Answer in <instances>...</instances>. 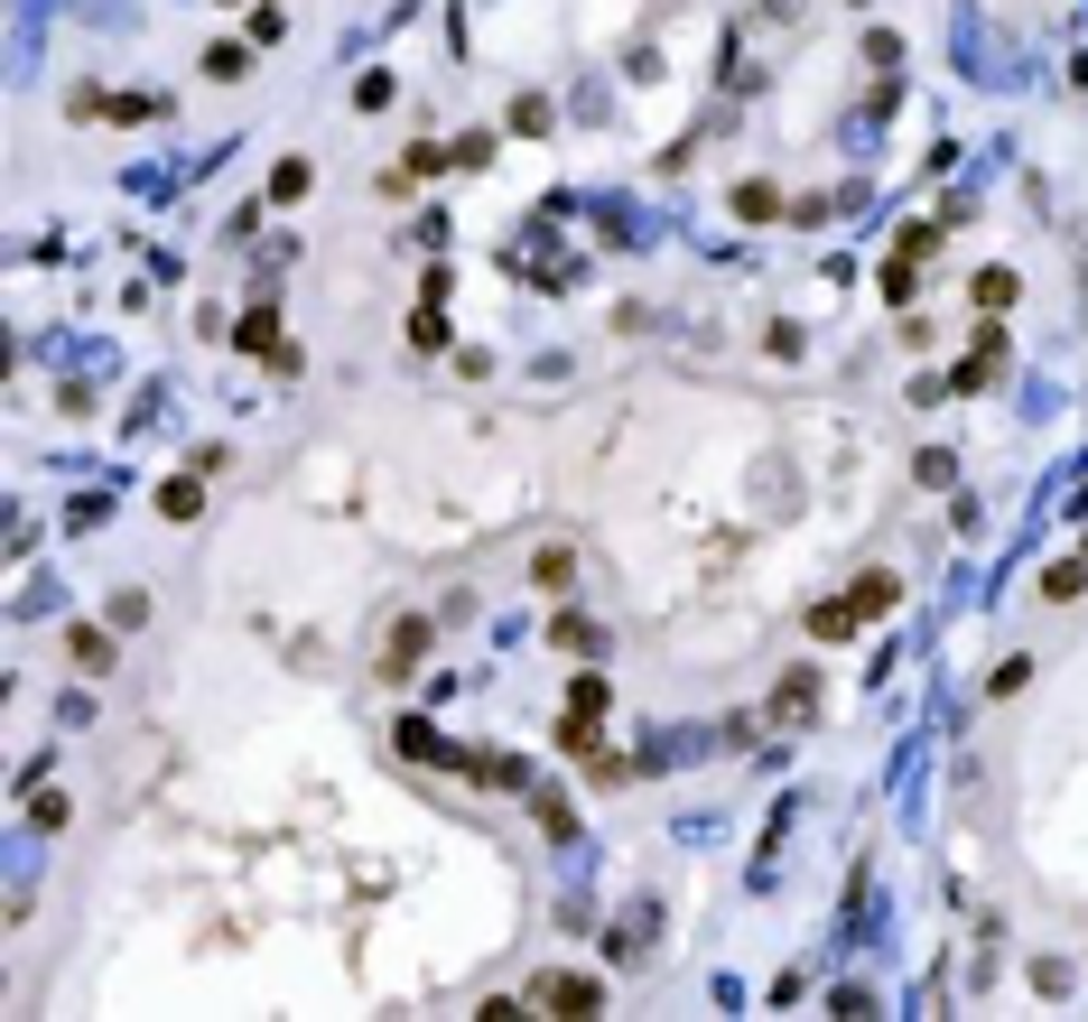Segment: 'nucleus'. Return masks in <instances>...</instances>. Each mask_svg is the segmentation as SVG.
<instances>
[{
  "mask_svg": "<svg viewBox=\"0 0 1088 1022\" xmlns=\"http://www.w3.org/2000/svg\"><path fill=\"white\" fill-rule=\"evenodd\" d=\"M847 614H857V623H874V614H893V576H866V586H857V595H847Z\"/></svg>",
  "mask_w": 1088,
  "mask_h": 1022,
  "instance_id": "f03ea898",
  "label": "nucleus"
},
{
  "mask_svg": "<svg viewBox=\"0 0 1088 1022\" xmlns=\"http://www.w3.org/2000/svg\"><path fill=\"white\" fill-rule=\"evenodd\" d=\"M540 1004H550V1013H595L605 994H595V976H586V985H577V976H550V985H540Z\"/></svg>",
  "mask_w": 1088,
  "mask_h": 1022,
  "instance_id": "f257e3e1",
  "label": "nucleus"
}]
</instances>
